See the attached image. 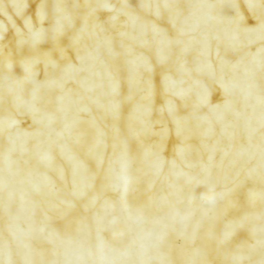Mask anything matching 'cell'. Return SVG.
Here are the masks:
<instances>
[{
  "label": "cell",
  "instance_id": "2",
  "mask_svg": "<svg viewBox=\"0 0 264 264\" xmlns=\"http://www.w3.org/2000/svg\"><path fill=\"white\" fill-rule=\"evenodd\" d=\"M47 14L46 2L44 1H42L39 3L36 9V17L38 23H44L46 19Z\"/></svg>",
  "mask_w": 264,
  "mask_h": 264
},
{
  "label": "cell",
  "instance_id": "9",
  "mask_svg": "<svg viewBox=\"0 0 264 264\" xmlns=\"http://www.w3.org/2000/svg\"><path fill=\"white\" fill-rule=\"evenodd\" d=\"M23 31L22 30L21 28L18 26L16 28V29L15 31V33L16 35H19L23 33Z\"/></svg>",
  "mask_w": 264,
  "mask_h": 264
},
{
  "label": "cell",
  "instance_id": "5",
  "mask_svg": "<svg viewBox=\"0 0 264 264\" xmlns=\"http://www.w3.org/2000/svg\"><path fill=\"white\" fill-rule=\"evenodd\" d=\"M6 17L8 21L12 27H14L16 24V21L14 18L10 14L7 13L4 16Z\"/></svg>",
  "mask_w": 264,
  "mask_h": 264
},
{
  "label": "cell",
  "instance_id": "3",
  "mask_svg": "<svg viewBox=\"0 0 264 264\" xmlns=\"http://www.w3.org/2000/svg\"><path fill=\"white\" fill-rule=\"evenodd\" d=\"M33 40L36 43H42L46 41V34L45 29L43 27H41L38 28L33 35Z\"/></svg>",
  "mask_w": 264,
  "mask_h": 264
},
{
  "label": "cell",
  "instance_id": "4",
  "mask_svg": "<svg viewBox=\"0 0 264 264\" xmlns=\"http://www.w3.org/2000/svg\"><path fill=\"white\" fill-rule=\"evenodd\" d=\"M23 24L26 29L29 32H31L33 30V22L30 16H28L25 18L23 21Z\"/></svg>",
  "mask_w": 264,
  "mask_h": 264
},
{
  "label": "cell",
  "instance_id": "10",
  "mask_svg": "<svg viewBox=\"0 0 264 264\" xmlns=\"http://www.w3.org/2000/svg\"><path fill=\"white\" fill-rule=\"evenodd\" d=\"M40 65L41 66L40 67L41 68V73H40V75H39V80H40V79L42 78V75H43V66H42V65H41H41Z\"/></svg>",
  "mask_w": 264,
  "mask_h": 264
},
{
  "label": "cell",
  "instance_id": "6",
  "mask_svg": "<svg viewBox=\"0 0 264 264\" xmlns=\"http://www.w3.org/2000/svg\"><path fill=\"white\" fill-rule=\"evenodd\" d=\"M240 3V5L241 7V8L243 11V12L244 13V14L246 16V17L248 18H250V16L248 12V10L246 8V7H245V5L242 1H241Z\"/></svg>",
  "mask_w": 264,
  "mask_h": 264
},
{
  "label": "cell",
  "instance_id": "8",
  "mask_svg": "<svg viewBox=\"0 0 264 264\" xmlns=\"http://www.w3.org/2000/svg\"><path fill=\"white\" fill-rule=\"evenodd\" d=\"M27 40L25 38H21L18 39L17 41V43L19 45H22L25 43Z\"/></svg>",
  "mask_w": 264,
  "mask_h": 264
},
{
  "label": "cell",
  "instance_id": "7",
  "mask_svg": "<svg viewBox=\"0 0 264 264\" xmlns=\"http://www.w3.org/2000/svg\"><path fill=\"white\" fill-rule=\"evenodd\" d=\"M0 28L1 30L4 32L7 33V32L8 29L7 25L3 21H0Z\"/></svg>",
  "mask_w": 264,
  "mask_h": 264
},
{
  "label": "cell",
  "instance_id": "11",
  "mask_svg": "<svg viewBox=\"0 0 264 264\" xmlns=\"http://www.w3.org/2000/svg\"><path fill=\"white\" fill-rule=\"evenodd\" d=\"M248 23L250 24L253 25L255 24V22L251 19H249L248 20Z\"/></svg>",
  "mask_w": 264,
  "mask_h": 264
},
{
  "label": "cell",
  "instance_id": "1",
  "mask_svg": "<svg viewBox=\"0 0 264 264\" xmlns=\"http://www.w3.org/2000/svg\"><path fill=\"white\" fill-rule=\"evenodd\" d=\"M9 3L13 7L15 14L19 18L22 17L27 8V4L25 1H11Z\"/></svg>",
  "mask_w": 264,
  "mask_h": 264
},
{
  "label": "cell",
  "instance_id": "12",
  "mask_svg": "<svg viewBox=\"0 0 264 264\" xmlns=\"http://www.w3.org/2000/svg\"><path fill=\"white\" fill-rule=\"evenodd\" d=\"M203 189V188H202V187H199V188H198L197 189V192L198 193H200L202 191Z\"/></svg>",
  "mask_w": 264,
  "mask_h": 264
}]
</instances>
